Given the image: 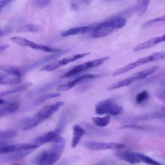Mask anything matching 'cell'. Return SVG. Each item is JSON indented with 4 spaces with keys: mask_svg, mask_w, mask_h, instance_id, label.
I'll return each instance as SVG.
<instances>
[{
    "mask_svg": "<svg viewBox=\"0 0 165 165\" xmlns=\"http://www.w3.org/2000/svg\"><path fill=\"white\" fill-rule=\"evenodd\" d=\"M123 111V107L118 105L111 99L99 102L96 105V113L98 115L107 114L115 116L122 113Z\"/></svg>",
    "mask_w": 165,
    "mask_h": 165,
    "instance_id": "6da1fadb",
    "label": "cell"
},
{
    "mask_svg": "<svg viewBox=\"0 0 165 165\" xmlns=\"http://www.w3.org/2000/svg\"><path fill=\"white\" fill-rule=\"evenodd\" d=\"M49 150L44 165H53L58 160L64 150L65 141L60 138L53 141Z\"/></svg>",
    "mask_w": 165,
    "mask_h": 165,
    "instance_id": "7a4b0ae2",
    "label": "cell"
},
{
    "mask_svg": "<svg viewBox=\"0 0 165 165\" xmlns=\"http://www.w3.org/2000/svg\"><path fill=\"white\" fill-rule=\"evenodd\" d=\"M61 130L58 128L48 132L33 139L30 143L32 145L39 147L43 144L52 142L56 137L60 135Z\"/></svg>",
    "mask_w": 165,
    "mask_h": 165,
    "instance_id": "3957f363",
    "label": "cell"
},
{
    "mask_svg": "<svg viewBox=\"0 0 165 165\" xmlns=\"http://www.w3.org/2000/svg\"><path fill=\"white\" fill-rule=\"evenodd\" d=\"M36 146L29 143H23L17 145H7L1 147L0 154L1 155L14 152L24 151L32 149H37Z\"/></svg>",
    "mask_w": 165,
    "mask_h": 165,
    "instance_id": "277c9868",
    "label": "cell"
},
{
    "mask_svg": "<svg viewBox=\"0 0 165 165\" xmlns=\"http://www.w3.org/2000/svg\"><path fill=\"white\" fill-rule=\"evenodd\" d=\"M36 149H32L24 151L9 153L0 157V162L2 163H10L21 160L34 152Z\"/></svg>",
    "mask_w": 165,
    "mask_h": 165,
    "instance_id": "5b68a950",
    "label": "cell"
},
{
    "mask_svg": "<svg viewBox=\"0 0 165 165\" xmlns=\"http://www.w3.org/2000/svg\"><path fill=\"white\" fill-rule=\"evenodd\" d=\"M64 105V103L63 102H58L51 105L44 107L36 115L38 118L44 121L50 118Z\"/></svg>",
    "mask_w": 165,
    "mask_h": 165,
    "instance_id": "8992f818",
    "label": "cell"
},
{
    "mask_svg": "<svg viewBox=\"0 0 165 165\" xmlns=\"http://www.w3.org/2000/svg\"><path fill=\"white\" fill-rule=\"evenodd\" d=\"M127 22V20L120 16H115L110 18L102 22L103 26H108L112 27L114 30L122 28Z\"/></svg>",
    "mask_w": 165,
    "mask_h": 165,
    "instance_id": "52a82bcc",
    "label": "cell"
},
{
    "mask_svg": "<svg viewBox=\"0 0 165 165\" xmlns=\"http://www.w3.org/2000/svg\"><path fill=\"white\" fill-rule=\"evenodd\" d=\"M93 61L86 62L76 66L72 69L68 71L62 76L60 77V79L66 78L74 75L76 74L88 69L95 68Z\"/></svg>",
    "mask_w": 165,
    "mask_h": 165,
    "instance_id": "ba28073f",
    "label": "cell"
},
{
    "mask_svg": "<svg viewBox=\"0 0 165 165\" xmlns=\"http://www.w3.org/2000/svg\"><path fill=\"white\" fill-rule=\"evenodd\" d=\"M68 52V50L62 52L61 51L57 53L51 55L43 58L30 65L28 68H27V69L28 70H31L39 67L43 64L57 59L64 55V54H66Z\"/></svg>",
    "mask_w": 165,
    "mask_h": 165,
    "instance_id": "9c48e42d",
    "label": "cell"
},
{
    "mask_svg": "<svg viewBox=\"0 0 165 165\" xmlns=\"http://www.w3.org/2000/svg\"><path fill=\"white\" fill-rule=\"evenodd\" d=\"M98 76V75L93 74H87L80 76L72 81L63 84L62 86L63 89L65 91L68 90L72 89L76 85L80 83L82 81L95 79Z\"/></svg>",
    "mask_w": 165,
    "mask_h": 165,
    "instance_id": "30bf717a",
    "label": "cell"
},
{
    "mask_svg": "<svg viewBox=\"0 0 165 165\" xmlns=\"http://www.w3.org/2000/svg\"><path fill=\"white\" fill-rule=\"evenodd\" d=\"M73 136L71 143V147L74 148L77 146L81 137L84 134L85 131L78 124H75L73 126Z\"/></svg>",
    "mask_w": 165,
    "mask_h": 165,
    "instance_id": "8fae6325",
    "label": "cell"
},
{
    "mask_svg": "<svg viewBox=\"0 0 165 165\" xmlns=\"http://www.w3.org/2000/svg\"><path fill=\"white\" fill-rule=\"evenodd\" d=\"M84 146L92 151H101L108 149V143L97 141H89L84 143Z\"/></svg>",
    "mask_w": 165,
    "mask_h": 165,
    "instance_id": "7c38bea8",
    "label": "cell"
},
{
    "mask_svg": "<svg viewBox=\"0 0 165 165\" xmlns=\"http://www.w3.org/2000/svg\"><path fill=\"white\" fill-rule=\"evenodd\" d=\"M19 107V104L15 102L9 103L1 107L0 108V117L2 118L15 113L17 111Z\"/></svg>",
    "mask_w": 165,
    "mask_h": 165,
    "instance_id": "4fadbf2b",
    "label": "cell"
},
{
    "mask_svg": "<svg viewBox=\"0 0 165 165\" xmlns=\"http://www.w3.org/2000/svg\"><path fill=\"white\" fill-rule=\"evenodd\" d=\"M160 43H161L160 37H153L137 46L134 48V51H138L149 48Z\"/></svg>",
    "mask_w": 165,
    "mask_h": 165,
    "instance_id": "5bb4252c",
    "label": "cell"
},
{
    "mask_svg": "<svg viewBox=\"0 0 165 165\" xmlns=\"http://www.w3.org/2000/svg\"><path fill=\"white\" fill-rule=\"evenodd\" d=\"M135 81V80L134 76L132 75L129 78L119 81L109 86L107 90L109 91H111L121 87L127 86Z\"/></svg>",
    "mask_w": 165,
    "mask_h": 165,
    "instance_id": "9a60e30c",
    "label": "cell"
},
{
    "mask_svg": "<svg viewBox=\"0 0 165 165\" xmlns=\"http://www.w3.org/2000/svg\"><path fill=\"white\" fill-rule=\"evenodd\" d=\"M43 120L38 118L36 115L33 118L27 119L23 126V129L27 131L33 128L43 122Z\"/></svg>",
    "mask_w": 165,
    "mask_h": 165,
    "instance_id": "2e32d148",
    "label": "cell"
},
{
    "mask_svg": "<svg viewBox=\"0 0 165 165\" xmlns=\"http://www.w3.org/2000/svg\"><path fill=\"white\" fill-rule=\"evenodd\" d=\"M114 30L111 26H103L98 31L93 32L91 34V37L94 38L105 37L111 33Z\"/></svg>",
    "mask_w": 165,
    "mask_h": 165,
    "instance_id": "e0dca14e",
    "label": "cell"
},
{
    "mask_svg": "<svg viewBox=\"0 0 165 165\" xmlns=\"http://www.w3.org/2000/svg\"><path fill=\"white\" fill-rule=\"evenodd\" d=\"M0 69L9 75H12L20 78L21 74L19 69L13 66L9 65H1Z\"/></svg>",
    "mask_w": 165,
    "mask_h": 165,
    "instance_id": "ac0fdd59",
    "label": "cell"
},
{
    "mask_svg": "<svg viewBox=\"0 0 165 165\" xmlns=\"http://www.w3.org/2000/svg\"><path fill=\"white\" fill-rule=\"evenodd\" d=\"M11 40L20 46L28 47L31 48L36 43L25 38L19 37H13L11 38Z\"/></svg>",
    "mask_w": 165,
    "mask_h": 165,
    "instance_id": "d6986e66",
    "label": "cell"
},
{
    "mask_svg": "<svg viewBox=\"0 0 165 165\" xmlns=\"http://www.w3.org/2000/svg\"><path fill=\"white\" fill-rule=\"evenodd\" d=\"M21 79L19 78H10L6 75H1V85H12L19 84L21 82Z\"/></svg>",
    "mask_w": 165,
    "mask_h": 165,
    "instance_id": "ffe728a7",
    "label": "cell"
},
{
    "mask_svg": "<svg viewBox=\"0 0 165 165\" xmlns=\"http://www.w3.org/2000/svg\"><path fill=\"white\" fill-rule=\"evenodd\" d=\"M123 159L131 164H136L141 162L137 155V153L128 152L124 154Z\"/></svg>",
    "mask_w": 165,
    "mask_h": 165,
    "instance_id": "44dd1931",
    "label": "cell"
},
{
    "mask_svg": "<svg viewBox=\"0 0 165 165\" xmlns=\"http://www.w3.org/2000/svg\"><path fill=\"white\" fill-rule=\"evenodd\" d=\"M41 27L36 24H29L21 26L17 30L19 33L37 32L41 30Z\"/></svg>",
    "mask_w": 165,
    "mask_h": 165,
    "instance_id": "7402d4cb",
    "label": "cell"
},
{
    "mask_svg": "<svg viewBox=\"0 0 165 165\" xmlns=\"http://www.w3.org/2000/svg\"><path fill=\"white\" fill-rule=\"evenodd\" d=\"M92 120L93 123L97 126L104 127L109 124L111 118L109 115H107L103 118L93 117Z\"/></svg>",
    "mask_w": 165,
    "mask_h": 165,
    "instance_id": "603a6c76",
    "label": "cell"
},
{
    "mask_svg": "<svg viewBox=\"0 0 165 165\" xmlns=\"http://www.w3.org/2000/svg\"><path fill=\"white\" fill-rule=\"evenodd\" d=\"M19 135L18 132L14 130L1 131H0V139L3 141L15 138Z\"/></svg>",
    "mask_w": 165,
    "mask_h": 165,
    "instance_id": "cb8c5ba5",
    "label": "cell"
},
{
    "mask_svg": "<svg viewBox=\"0 0 165 165\" xmlns=\"http://www.w3.org/2000/svg\"><path fill=\"white\" fill-rule=\"evenodd\" d=\"M31 86V83H27L15 88L12 90L4 92L1 93L0 97H2L15 93L25 91L28 89Z\"/></svg>",
    "mask_w": 165,
    "mask_h": 165,
    "instance_id": "d4e9b609",
    "label": "cell"
},
{
    "mask_svg": "<svg viewBox=\"0 0 165 165\" xmlns=\"http://www.w3.org/2000/svg\"><path fill=\"white\" fill-rule=\"evenodd\" d=\"M84 29L85 26L71 28L62 33L61 36L63 37H66L79 34H83Z\"/></svg>",
    "mask_w": 165,
    "mask_h": 165,
    "instance_id": "484cf974",
    "label": "cell"
},
{
    "mask_svg": "<svg viewBox=\"0 0 165 165\" xmlns=\"http://www.w3.org/2000/svg\"><path fill=\"white\" fill-rule=\"evenodd\" d=\"M138 67V66L137 65L136 62L131 63L125 66V67L118 69L115 71L113 73L112 76H113L114 77L119 75H121L127 72L128 71Z\"/></svg>",
    "mask_w": 165,
    "mask_h": 165,
    "instance_id": "4316f807",
    "label": "cell"
},
{
    "mask_svg": "<svg viewBox=\"0 0 165 165\" xmlns=\"http://www.w3.org/2000/svg\"><path fill=\"white\" fill-rule=\"evenodd\" d=\"M32 48L35 49V50L49 53L59 52L61 51V50L60 49L54 48L47 46L39 44L36 43Z\"/></svg>",
    "mask_w": 165,
    "mask_h": 165,
    "instance_id": "83f0119b",
    "label": "cell"
},
{
    "mask_svg": "<svg viewBox=\"0 0 165 165\" xmlns=\"http://www.w3.org/2000/svg\"><path fill=\"white\" fill-rule=\"evenodd\" d=\"M150 2L149 1H141L139 2L137 5V11L138 15L141 16L144 15L146 12Z\"/></svg>",
    "mask_w": 165,
    "mask_h": 165,
    "instance_id": "f1b7e54d",
    "label": "cell"
},
{
    "mask_svg": "<svg viewBox=\"0 0 165 165\" xmlns=\"http://www.w3.org/2000/svg\"><path fill=\"white\" fill-rule=\"evenodd\" d=\"M103 26L102 23L91 24L89 26H85L83 34L90 32H95L98 31Z\"/></svg>",
    "mask_w": 165,
    "mask_h": 165,
    "instance_id": "f546056e",
    "label": "cell"
},
{
    "mask_svg": "<svg viewBox=\"0 0 165 165\" xmlns=\"http://www.w3.org/2000/svg\"><path fill=\"white\" fill-rule=\"evenodd\" d=\"M62 67L63 66L61 60H60L46 66L42 68L40 71H52L55 70L59 68Z\"/></svg>",
    "mask_w": 165,
    "mask_h": 165,
    "instance_id": "4dcf8cb0",
    "label": "cell"
},
{
    "mask_svg": "<svg viewBox=\"0 0 165 165\" xmlns=\"http://www.w3.org/2000/svg\"><path fill=\"white\" fill-rule=\"evenodd\" d=\"M60 95H61L60 93H52L46 94L38 98L36 100V103L38 104H40L49 100V99L58 97Z\"/></svg>",
    "mask_w": 165,
    "mask_h": 165,
    "instance_id": "1f68e13d",
    "label": "cell"
},
{
    "mask_svg": "<svg viewBox=\"0 0 165 165\" xmlns=\"http://www.w3.org/2000/svg\"><path fill=\"white\" fill-rule=\"evenodd\" d=\"M149 97V93L147 91H144L139 93L137 95L135 101L137 104H140L147 100Z\"/></svg>",
    "mask_w": 165,
    "mask_h": 165,
    "instance_id": "d6a6232c",
    "label": "cell"
},
{
    "mask_svg": "<svg viewBox=\"0 0 165 165\" xmlns=\"http://www.w3.org/2000/svg\"><path fill=\"white\" fill-rule=\"evenodd\" d=\"M137 155L141 162L151 165H162L157 162L153 160L149 157L137 153Z\"/></svg>",
    "mask_w": 165,
    "mask_h": 165,
    "instance_id": "836d02e7",
    "label": "cell"
},
{
    "mask_svg": "<svg viewBox=\"0 0 165 165\" xmlns=\"http://www.w3.org/2000/svg\"><path fill=\"white\" fill-rule=\"evenodd\" d=\"M151 62L156 61L165 58V53L156 52L150 55Z\"/></svg>",
    "mask_w": 165,
    "mask_h": 165,
    "instance_id": "e575fe53",
    "label": "cell"
},
{
    "mask_svg": "<svg viewBox=\"0 0 165 165\" xmlns=\"http://www.w3.org/2000/svg\"><path fill=\"white\" fill-rule=\"evenodd\" d=\"M125 146L123 144L117 143H109L108 149H122Z\"/></svg>",
    "mask_w": 165,
    "mask_h": 165,
    "instance_id": "d590c367",
    "label": "cell"
},
{
    "mask_svg": "<svg viewBox=\"0 0 165 165\" xmlns=\"http://www.w3.org/2000/svg\"><path fill=\"white\" fill-rule=\"evenodd\" d=\"M50 2L49 1H34V4L36 7L39 8H44Z\"/></svg>",
    "mask_w": 165,
    "mask_h": 165,
    "instance_id": "8d00e7d4",
    "label": "cell"
},
{
    "mask_svg": "<svg viewBox=\"0 0 165 165\" xmlns=\"http://www.w3.org/2000/svg\"><path fill=\"white\" fill-rule=\"evenodd\" d=\"M13 30L12 27H5V28L3 29L0 31V36L1 37L5 35L10 33L12 32Z\"/></svg>",
    "mask_w": 165,
    "mask_h": 165,
    "instance_id": "74e56055",
    "label": "cell"
},
{
    "mask_svg": "<svg viewBox=\"0 0 165 165\" xmlns=\"http://www.w3.org/2000/svg\"><path fill=\"white\" fill-rule=\"evenodd\" d=\"M157 97L162 101L165 103V91H160L157 92Z\"/></svg>",
    "mask_w": 165,
    "mask_h": 165,
    "instance_id": "f35d334b",
    "label": "cell"
},
{
    "mask_svg": "<svg viewBox=\"0 0 165 165\" xmlns=\"http://www.w3.org/2000/svg\"><path fill=\"white\" fill-rule=\"evenodd\" d=\"M13 2L11 0H1L0 1V8H2L9 5Z\"/></svg>",
    "mask_w": 165,
    "mask_h": 165,
    "instance_id": "ab89813d",
    "label": "cell"
},
{
    "mask_svg": "<svg viewBox=\"0 0 165 165\" xmlns=\"http://www.w3.org/2000/svg\"><path fill=\"white\" fill-rule=\"evenodd\" d=\"M9 47V45L8 44H5L1 46L0 47V51L1 52L7 49Z\"/></svg>",
    "mask_w": 165,
    "mask_h": 165,
    "instance_id": "60d3db41",
    "label": "cell"
},
{
    "mask_svg": "<svg viewBox=\"0 0 165 165\" xmlns=\"http://www.w3.org/2000/svg\"><path fill=\"white\" fill-rule=\"evenodd\" d=\"M71 9L73 10H76L78 9V5L75 3H72L71 5Z\"/></svg>",
    "mask_w": 165,
    "mask_h": 165,
    "instance_id": "b9f144b4",
    "label": "cell"
},
{
    "mask_svg": "<svg viewBox=\"0 0 165 165\" xmlns=\"http://www.w3.org/2000/svg\"><path fill=\"white\" fill-rule=\"evenodd\" d=\"M161 42L165 41V34L163 36L160 37Z\"/></svg>",
    "mask_w": 165,
    "mask_h": 165,
    "instance_id": "7bdbcfd3",
    "label": "cell"
},
{
    "mask_svg": "<svg viewBox=\"0 0 165 165\" xmlns=\"http://www.w3.org/2000/svg\"><path fill=\"white\" fill-rule=\"evenodd\" d=\"M5 103V101L2 100V99H1V101H0V104L1 105H2L3 104Z\"/></svg>",
    "mask_w": 165,
    "mask_h": 165,
    "instance_id": "ee69618b",
    "label": "cell"
},
{
    "mask_svg": "<svg viewBox=\"0 0 165 165\" xmlns=\"http://www.w3.org/2000/svg\"><path fill=\"white\" fill-rule=\"evenodd\" d=\"M13 165H19L18 164H14Z\"/></svg>",
    "mask_w": 165,
    "mask_h": 165,
    "instance_id": "f6af8a7d",
    "label": "cell"
},
{
    "mask_svg": "<svg viewBox=\"0 0 165 165\" xmlns=\"http://www.w3.org/2000/svg\"></svg>",
    "mask_w": 165,
    "mask_h": 165,
    "instance_id": "bcb514c9",
    "label": "cell"
}]
</instances>
